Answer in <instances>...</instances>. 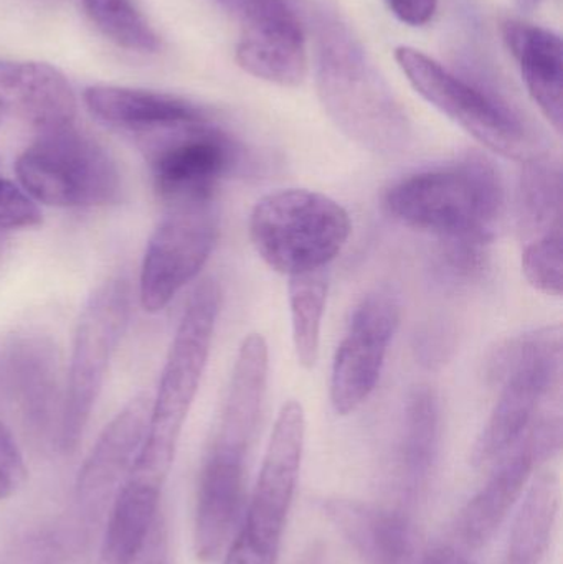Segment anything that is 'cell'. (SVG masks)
I'll use <instances>...</instances> for the list:
<instances>
[{
    "mask_svg": "<svg viewBox=\"0 0 563 564\" xmlns=\"http://www.w3.org/2000/svg\"><path fill=\"white\" fill-rule=\"evenodd\" d=\"M215 2L220 3L227 12L234 13L241 23L250 22L288 6L284 0H215Z\"/></svg>",
    "mask_w": 563,
    "mask_h": 564,
    "instance_id": "obj_34",
    "label": "cell"
},
{
    "mask_svg": "<svg viewBox=\"0 0 563 564\" xmlns=\"http://www.w3.org/2000/svg\"><path fill=\"white\" fill-rule=\"evenodd\" d=\"M306 441V414L300 401L278 413L247 517L224 564H278L288 516L296 492Z\"/></svg>",
    "mask_w": 563,
    "mask_h": 564,
    "instance_id": "obj_6",
    "label": "cell"
},
{
    "mask_svg": "<svg viewBox=\"0 0 563 564\" xmlns=\"http://www.w3.org/2000/svg\"><path fill=\"white\" fill-rule=\"evenodd\" d=\"M396 59L419 95L489 151L519 162L538 158L528 129L506 106L456 78L435 59L412 46H399Z\"/></svg>",
    "mask_w": 563,
    "mask_h": 564,
    "instance_id": "obj_9",
    "label": "cell"
},
{
    "mask_svg": "<svg viewBox=\"0 0 563 564\" xmlns=\"http://www.w3.org/2000/svg\"><path fill=\"white\" fill-rule=\"evenodd\" d=\"M440 446V406L430 387L413 388L407 398L397 446L396 473L400 490L415 500L429 486Z\"/></svg>",
    "mask_w": 563,
    "mask_h": 564,
    "instance_id": "obj_23",
    "label": "cell"
},
{
    "mask_svg": "<svg viewBox=\"0 0 563 564\" xmlns=\"http://www.w3.org/2000/svg\"><path fill=\"white\" fill-rule=\"evenodd\" d=\"M132 564H171L169 560L167 533H165L164 520L159 516L152 527L151 535L145 542L144 549L139 553Z\"/></svg>",
    "mask_w": 563,
    "mask_h": 564,
    "instance_id": "obj_35",
    "label": "cell"
},
{
    "mask_svg": "<svg viewBox=\"0 0 563 564\" xmlns=\"http://www.w3.org/2000/svg\"><path fill=\"white\" fill-rule=\"evenodd\" d=\"M420 564H472L463 553L456 552L452 546H439L432 550Z\"/></svg>",
    "mask_w": 563,
    "mask_h": 564,
    "instance_id": "obj_36",
    "label": "cell"
},
{
    "mask_svg": "<svg viewBox=\"0 0 563 564\" xmlns=\"http://www.w3.org/2000/svg\"><path fill=\"white\" fill-rule=\"evenodd\" d=\"M23 192L58 208L105 207L121 194V174L109 152L73 124L40 131L17 159Z\"/></svg>",
    "mask_w": 563,
    "mask_h": 564,
    "instance_id": "obj_5",
    "label": "cell"
},
{
    "mask_svg": "<svg viewBox=\"0 0 563 564\" xmlns=\"http://www.w3.org/2000/svg\"><path fill=\"white\" fill-rule=\"evenodd\" d=\"M518 221L519 231L532 240L562 228V169L559 162L544 155L522 162Z\"/></svg>",
    "mask_w": 563,
    "mask_h": 564,
    "instance_id": "obj_26",
    "label": "cell"
},
{
    "mask_svg": "<svg viewBox=\"0 0 563 564\" xmlns=\"http://www.w3.org/2000/svg\"><path fill=\"white\" fill-rule=\"evenodd\" d=\"M268 370L270 354L267 340L261 334L248 335L238 350L215 444L250 451L267 394Z\"/></svg>",
    "mask_w": 563,
    "mask_h": 564,
    "instance_id": "obj_21",
    "label": "cell"
},
{
    "mask_svg": "<svg viewBox=\"0 0 563 564\" xmlns=\"http://www.w3.org/2000/svg\"><path fill=\"white\" fill-rule=\"evenodd\" d=\"M522 271L532 288L561 297L563 285L562 228L549 231L526 245Z\"/></svg>",
    "mask_w": 563,
    "mask_h": 564,
    "instance_id": "obj_30",
    "label": "cell"
},
{
    "mask_svg": "<svg viewBox=\"0 0 563 564\" xmlns=\"http://www.w3.org/2000/svg\"><path fill=\"white\" fill-rule=\"evenodd\" d=\"M0 391L39 440L58 449L66 373L52 338L20 334L0 354Z\"/></svg>",
    "mask_w": 563,
    "mask_h": 564,
    "instance_id": "obj_13",
    "label": "cell"
},
{
    "mask_svg": "<svg viewBox=\"0 0 563 564\" xmlns=\"http://www.w3.org/2000/svg\"><path fill=\"white\" fill-rule=\"evenodd\" d=\"M0 112L39 131L63 128L75 121V93L48 63L0 58Z\"/></svg>",
    "mask_w": 563,
    "mask_h": 564,
    "instance_id": "obj_17",
    "label": "cell"
},
{
    "mask_svg": "<svg viewBox=\"0 0 563 564\" xmlns=\"http://www.w3.org/2000/svg\"><path fill=\"white\" fill-rule=\"evenodd\" d=\"M42 221L35 202L9 178L0 175V231L32 228Z\"/></svg>",
    "mask_w": 563,
    "mask_h": 564,
    "instance_id": "obj_31",
    "label": "cell"
},
{
    "mask_svg": "<svg viewBox=\"0 0 563 564\" xmlns=\"http://www.w3.org/2000/svg\"><path fill=\"white\" fill-rule=\"evenodd\" d=\"M26 479L25 460L12 431L0 423V500L12 497Z\"/></svg>",
    "mask_w": 563,
    "mask_h": 564,
    "instance_id": "obj_32",
    "label": "cell"
},
{
    "mask_svg": "<svg viewBox=\"0 0 563 564\" xmlns=\"http://www.w3.org/2000/svg\"><path fill=\"white\" fill-rule=\"evenodd\" d=\"M321 98L337 128L366 151L382 158L402 154L410 126L402 108L350 50L324 52Z\"/></svg>",
    "mask_w": 563,
    "mask_h": 564,
    "instance_id": "obj_8",
    "label": "cell"
},
{
    "mask_svg": "<svg viewBox=\"0 0 563 564\" xmlns=\"http://www.w3.org/2000/svg\"><path fill=\"white\" fill-rule=\"evenodd\" d=\"M324 512L367 564L415 563V530L402 512L343 497L327 499Z\"/></svg>",
    "mask_w": 563,
    "mask_h": 564,
    "instance_id": "obj_18",
    "label": "cell"
},
{
    "mask_svg": "<svg viewBox=\"0 0 563 564\" xmlns=\"http://www.w3.org/2000/svg\"><path fill=\"white\" fill-rule=\"evenodd\" d=\"M353 224L343 205L306 188L264 195L250 215V238L261 260L286 276L326 270L346 247Z\"/></svg>",
    "mask_w": 563,
    "mask_h": 564,
    "instance_id": "obj_4",
    "label": "cell"
},
{
    "mask_svg": "<svg viewBox=\"0 0 563 564\" xmlns=\"http://www.w3.org/2000/svg\"><path fill=\"white\" fill-rule=\"evenodd\" d=\"M390 217L439 240L491 243L505 212V187L495 165L478 155L407 175L383 197Z\"/></svg>",
    "mask_w": 563,
    "mask_h": 564,
    "instance_id": "obj_1",
    "label": "cell"
},
{
    "mask_svg": "<svg viewBox=\"0 0 563 564\" xmlns=\"http://www.w3.org/2000/svg\"><path fill=\"white\" fill-rule=\"evenodd\" d=\"M561 509V484L552 470L535 477L509 533L506 564H541Z\"/></svg>",
    "mask_w": 563,
    "mask_h": 564,
    "instance_id": "obj_25",
    "label": "cell"
},
{
    "mask_svg": "<svg viewBox=\"0 0 563 564\" xmlns=\"http://www.w3.org/2000/svg\"><path fill=\"white\" fill-rule=\"evenodd\" d=\"M220 304V285L215 280L202 281L188 299L162 368L158 393L152 398L148 434L132 479L158 489L164 486L207 368Z\"/></svg>",
    "mask_w": 563,
    "mask_h": 564,
    "instance_id": "obj_2",
    "label": "cell"
},
{
    "mask_svg": "<svg viewBox=\"0 0 563 564\" xmlns=\"http://www.w3.org/2000/svg\"><path fill=\"white\" fill-rule=\"evenodd\" d=\"M161 490L129 477L109 507L96 564H132L159 517Z\"/></svg>",
    "mask_w": 563,
    "mask_h": 564,
    "instance_id": "obj_24",
    "label": "cell"
},
{
    "mask_svg": "<svg viewBox=\"0 0 563 564\" xmlns=\"http://www.w3.org/2000/svg\"><path fill=\"white\" fill-rule=\"evenodd\" d=\"M248 451L212 443L198 480L195 503L194 552L212 563L230 539L243 506Z\"/></svg>",
    "mask_w": 563,
    "mask_h": 564,
    "instance_id": "obj_16",
    "label": "cell"
},
{
    "mask_svg": "<svg viewBox=\"0 0 563 564\" xmlns=\"http://www.w3.org/2000/svg\"><path fill=\"white\" fill-rule=\"evenodd\" d=\"M152 398L138 394L96 441L76 479V499L83 512L98 516L111 507L116 494L131 477L148 434Z\"/></svg>",
    "mask_w": 563,
    "mask_h": 564,
    "instance_id": "obj_15",
    "label": "cell"
},
{
    "mask_svg": "<svg viewBox=\"0 0 563 564\" xmlns=\"http://www.w3.org/2000/svg\"><path fill=\"white\" fill-rule=\"evenodd\" d=\"M489 377L502 388L473 447L476 467L505 456L524 436L542 404L561 390V325L535 328L502 345L491 360Z\"/></svg>",
    "mask_w": 563,
    "mask_h": 564,
    "instance_id": "obj_3",
    "label": "cell"
},
{
    "mask_svg": "<svg viewBox=\"0 0 563 564\" xmlns=\"http://www.w3.org/2000/svg\"><path fill=\"white\" fill-rule=\"evenodd\" d=\"M237 62L264 82L296 86L307 72L306 42L300 20L290 7L243 23Z\"/></svg>",
    "mask_w": 563,
    "mask_h": 564,
    "instance_id": "obj_19",
    "label": "cell"
},
{
    "mask_svg": "<svg viewBox=\"0 0 563 564\" xmlns=\"http://www.w3.org/2000/svg\"><path fill=\"white\" fill-rule=\"evenodd\" d=\"M129 315L131 288L122 278L102 282L83 307L66 371L65 411L58 441L62 453H72L82 441L109 365L124 337Z\"/></svg>",
    "mask_w": 563,
    "mask_h": 564,
    "instance_id": "obj_7",
    "label": "cell"
},
{
    "mask_svg": "<svg viewBox=\"0 0 563 564\" xmlns=\"http://www.w3.org/2000/svg\"><path fill=\"white\" fill-rule=\"evenodd\" d=\"M148 138L152 182L167 207L214 202L218 185L240 165L238 145L207 121Z\"/></svg>",
    "mask_w": 563,
    "mask_h": 564,
    "instance_id": "obj_10",
    "label": "cell"
},
{
    "mask_svg": "<svg viewBox=\"0 0 563 564\" xmlns=\"http://www.w3.org/2000/svg\"><path fill=\"white\" fill-rule=\"evenodd\" d=\"M505 40L521 66L529 95L555 131L563 128V48L561 36L522 22L505 25Z\"/></svg>",
    "mask_w": 563,
    "mask_h": 564,
    "instance_id": "obj_22",
    "label": "cell"
},
{
    "mask_svg": "<svg viewBox=\"0 0 563 564\" xmlns=\"http://www.w3.org/2000/svg\"><path fill=\"white\" fill-rule=\"evenodd\" d=\"M489 241L442 240L435 254V274L443 284L465 288L489 271Z\"/></svg>",
    "mask_w": 563,
    "mask_h": 564,
    "instance_id": "obj_29",
    "label": "cell"
},
{
    "mask_svg": "<svg viewBox=\"0 0 563 564\" xmlns=\"http://www.w3.org/2000/svg\"><path fill=\"white\" fill-rule=\"evenodd\" d=\"M83 98L99 121L142 135L207 121L197 106L165 93L96 85L86 89Z\"/></svg>",
    "mask_w": 563,
    "mask_h": 564,
    "instance_id": "obj_20",
    "label": "cell"
},
{
    "mask_svg": "<svg viewBox=\"0 0 563 564\" xmlns=\"http://www.w3.org/2000/svg\"><path fill=\"white\" fill-rule=\"evenodd\" d=\"M149 238L142 260L139 297L148 312H161L198 276L218 238L214 202L167 207Z\"/></svg>",
    "mask_w": 563,
    "mask_h": 564,
    "instance_id": "obj_11",
    "label": "cell"
},
{
    "mask_svg": "<svg viewBox=\"0 0 563 564\" xmlns=\"http://www.w3.org/2000/svg\"><path fill=\"white\" fill-rule=\"evenodd\" d=\"M93 25L116 45L129 52L155 53L161 48L158 33L132 0H82Z\"/></svg>",
    "mask_w": 563,
    "mask_h": 564,
    "instance_id": "obj_28",
    "label": "cell"
},
{
    "mask_svg": "<svg viewBox=\"0 0 563 564\" xmlns=\"http://www.w3.org/2000/svg\"><path fill=\"white\" fill-rule=\"evenodd\" d=\"M10 250H12V240H10L9 234L0 231V271L6 268L7 261H9Z\"/></svg>",
    "mask_w": 563,
    "mask_h": 564,
    "instance_id": "obj_37",
    "label": "cell"
},
{
    "mask_svg": "<svg viewBox=\"0 0 563 564\" xmlns=\"http://www.w3.org/2000/svg\"><path fill=\"white\" fill-rule=\"evenodd\" d=\"M326 270L290 278L293 344L301 367L311 370L320 358L321 328L327 301Z\"/></svg>",
    "mask_w": 563,
    "mask_h": 564,
    "instance_id": "obj_27",
    "label": "cell"
},
{
    "mask_svg": "<svg viewBox=\"0 0 563 564\" xmlns=\"http://www.w3.org/2000/svg\"><path fill=\"white\" fill-rule=\"evenodd\" d=\"M561 447V408L541 411L524 436L499 457L498 469L459 513L456 533L463 545L479 550L491 542L524 494L532 470L554 457Z\"/></svg>",
    "mask_w": 563,
    "mask_h": 564,
    "instance_id": "obj_12",
    "label": "cell"
},
{
    "mask_svg": "<svg viewBox=\"0 0 563 564\" xmlns=\"http://www.w3.org/2000/svg\"><path fill=\"white\" fill-rule=\"evenodd\" d=\"M521 3L524 7H532L535 6V3H538V0H521Z\"/></svg>",
    "mask_w": 563,
    "mask_h": 564,
    "instance_id": "obj_38",
    "label": "cell"
},
{
    "mask_svg": "<svg viewBox=\"0 0 563 564\" xmlns=\"http://www.w3.org/2000/svg\"><path fill=\"white\" fill-rule=\"evenodd\" d=\"M397 19L407 25L422 26L429 23L439 9V0H386Z\"/></svg>",
    "mask_w": 563,
    "mask_h": 564,
    "instance_id": "obj_33",
    "label": "cell"
},
{
    "mask_svg": "<svg viewBox=\"0 0 563 564\" xmlns=\"http://www.w3.org/2000/svg\"><path fill=\"white\" fill-rule=\"evenodd\" d=\"M399 324L400 305L392 292H370L357 305L331 373V403L337 414L354 413L376 390Z\"/></svg>",
    "mask_w": 563,
    "mask_h": 564,
    "instance_id": "obj_14",
    "label": "cell"
}]
</instances>
